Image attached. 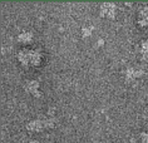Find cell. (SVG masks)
I'll return each mask as SVG.
<instances>
[{"label":"cell","mask_w":148,"mask_h":143,"mask_svg":"<svg viewBox=\"0 0 148 143\" xmlns=\"http://www.w3.org/2000/svg\"><path fill=\"white\" fill-rule=\"evenodd\" d=\"M140 53H142L143 55H148V39L143 40V42L140 43Z\"/></svg>","instance_id":"obj_8"},{"label":"cell","mask_w":148,"mask_h":143,"mask_svg":"<svg viewBox=\"0 0 148 143\" xmlns=\"http://www.w3.org/2000/svg\"><path fill=\"white\" fill-rule=\"evenodd\" d=\"M27 129L30 132H40L45 129V123L44 119H33L27 124Z\"/></svg>","instance_id":"obj_3"},{"label":"cell","mask_w":148,"mask_h":143,"mask_svg":"<svg viewBox=\"0 0 148 143\" xmlns=\"http://www.w3.org/2000/svg\"><path fill=\"white\" fill-rule=\"evenodd\" d=\"M30 143H38V142H36V141H32Z\"/></svg>","instance_id":"obj_11"},{"label":"cell","mask_w":148,"mask_h":143,"mask_svg":"<svg viewBox=\"0 0 148 143\" xmlns=\"http://www.w3.org/2000/svg\"><path fill=\"white\" fill-rule=\"evenodd\" d=\"M18 60L24 67H39L44 60V54L40 49H21L18 53Z\"/></svg>","instance_id":"obj_1"},{"label":"cell","mask_w":148,"mask_h":143,"mask_svg":"<svg viewBox=\"0 0 148 143\" xmlns=\"http://www.w3.org/2000/svg\"><path fill=\"white\" fill-rule=\"evenodd\" d=\"M32 40H33V34L30 31H23L18 35V42L20 44H24V45L32 43Z\"/></svg>","instance_id":"obj_7"},{"label":"cell","mask_w":148,"mask_h":143,"mask_svg":"<svg viewBox=\"0 0 148 143\" xmlns=\"http://www.w3.org/2000/svg\"><path fill=\"white\" fill-rule=\"evenodd\" d=\"M140 27H148V5L143 6L138 13V20H137Z\"/></svg>","instance_id":"obj_4"},{"label":"cell","mask_w":148,"mask_h":143,"mask_svg":"<svg viewBox=\"0 0 148 143\" xmlns=\"http://www.w3.org/2000/svg\"><path fill=\"white\" fill-rule=\"evenodd\" d=\"M143 70L142 69H136L133 67H128L127 70H125V78L127 79H134L137 77H140L143 74Z\"/></svg>","instance_id":"obj_6"},{"label":"cell","mask_w":148,"mask_h":143,"mask_svg":"<svg viewBox=\"0 0 148 143\" xmlns=\"http://www.w3.org/2000/svg\"><path fill=\"white\" fill-rule=\"evenodd\" d=\"M116 12H117V5L114 4V3H103L101 5V9H99V14H101L102 16H107V18H110V19H113L114 16H116Z\"/></svg>","instance_id":"obj_2"},{"label":"cell","mask_w":148,"mask_h":143,"mask_svg":"<svg viewBox=\"0 0 148 143\" xmlns=\"http://www.w3.org/2000/svg\"><path fill=\"white\" fill-rule=\"evenodd\" d=\"M140 139L143 143H148V132H142L140 133Z\"/></svg>","instance_id":"obj_10"},{"label":"cell","mask_w":148,"mask_h":143,"mask_svg":"<svg viewBox=\"0 0 148 143\" xmlns=\"http://www.w3.org/2000/svg\"><path fill=\"white\" fill-rule=\"evenodd\" d=\"M25 89L30 94L35 95V97H40L42 95V93L39 92V83L36 80H29L27 83V86H25Z\"/></svg>","instance_id":"obj_5"},{"label":"cell","mask_w":148,"mask_h":143,"mask_svg":"<svg viewBox=\"0 0 148 143\" xmlns=\"http://www.w3.org/2000/svg\"><path fill=\"white\" fill-rule=\"evenodd\" d=\"M92 31H93V28L90 27V25H84V27L82 28V35L83 36H89L92 34Z\"/></svg>","instance_id":"obj_9"}]
</instances>
